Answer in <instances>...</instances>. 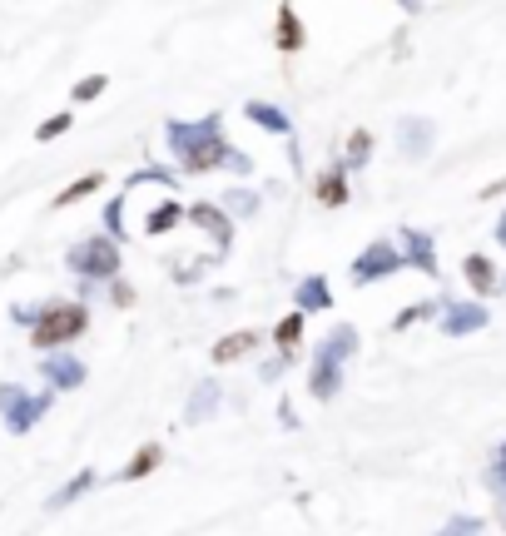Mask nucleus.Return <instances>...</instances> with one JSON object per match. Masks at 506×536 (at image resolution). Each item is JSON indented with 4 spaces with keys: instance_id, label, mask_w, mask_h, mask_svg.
Returning a JSON list of instances; mask_svg holds the SVG:
<instances>
[{
    "instance_id": "a211bd4d",
    "label": "nucleus",
    "mask_w": 506,
    "mask_h": 536,
    "mask_svg": "<svg viewBox=\"0 0 506 536\" xmlns=\"http://www.w3.org/2000/svg\"><path fill=\"white\" fill-rule=\"evenodd\" d=\"M313 194H318V204H328V209H343L348 204V169L343 164H333L318 184H313Z\"/></svg>"
},
{
    "instance_id": "f257e3e1",
    "label": "nucleus",
    "mask_w": 506,
    "mask_h": 536,
    "mask_svg": "<svg viewBox=\"0 0 506 536\" xmlns=\"http://www.w3.org/2000/svg\"><path fill=\"white\" fill-rule=\"evenodd\" d=\"M164 139H169L179 169H189V174H214V169L249 174L253 169L249 154L229 144L224 115H204V120H194V125H184V120H164Z\"/></svg>"
},
{
    "instance_id": "cd10ccee",
    "label": "nucleus",
    "mask_w": 506,
    "mask_h": 536,
    "mask_svg": "<svg viewBox=\"0 0 506 536\" xmlns=\"http://www.w3.org/2000/svg\"><path fill=\"white\" fill-rule=\"evenodd\" d=\"M105 85H110L105 75H85V80H75V90H70V95H75V105H90V100H100V95H105Z\"/></svg>"
},
{
    "instance_id": "c9c22d12",
    "label": "nucleus",
    "mask_w": 506,
    "mask_h": 536,
    "mask_svg": "<svg viewBox=\"0 0 506 536\" xmlns=\"http://www.w3.org/2000/svg\"><path fill=\"white\" fill-rule=\"evenodd\" d=\"M497 239H502V244H506V214H502V224H497Z\"/></svg>"
},
{
    "instance_id": "a878e982",
    "label": "nucleus",
    "mask_w": 506,
    "mask_h": 536,
    "mask_svg": "<svg viewBox=\"0 0 506 536\" xmlns=\"http://www.w3.org/2000/svg\"><path fill=\"white\" fill-rule=\"evenodd\" d=\"M224 209H229L234 219H253V214H258V194H253V189H229V194H224Z\"/></svg>"
},
{
    "instance_id": "20e7f679",
    "label": "nucleus",
    "mask_w": 506,
    "mask_h": 536,
    "mask_svg": "<svg viewBox=\"0 0 506 536\" xmlns=\"http://www.w3.org/2000/svg\"><path fill=\"white\" fill-rule=\"evenodd\" d=\"M50 402H55V388L30 393V388H20V383H0V422H5V432H10V437L35 432L40 417L50 412Z\"/></svg>"
},
{
    "instance_id": "f3484780",
    "label": "nucleus",
    "mask_w": 506,
    "mask_h": 536,
    "mask_svg": "<svg viewBox=\"0 0 506 536\" xmlns=\"http://www.w3.org/2000/svg\"><path fill=\"white\" fill-rule=\"evenodd\" d=\"M244 115H249L258 130L293 139V120H288V110H278V105H268V100H249V105H244Z\"/></svg>"
},
{
    "instance_id": "6e6552de",
    "label": "nucleus",
    "mask_w": 506,
    "mask_h": 536,
    "mask_svg": "<svg viewBox=\"0 0 506 536\" xmlns=\"http://www.w3.org/2000/svg\"><path fill=\"white\" fill-rule=\"evenodd\" d=\"M308 393L318 402H333L343 393V358H333V353H323V348H313V368H308Z\"/></svg>"
},
{
    "instance_id": "f704fd0d",
    "label": "nucleus",
    "mask_w": 506,
    "mask_h": 536,
    "mask_svg": "<svg viewBox=\"0 0 506 536\" xmlns=\"http://www.w3.org/2000/svg\"><path fill=\"white\" fill-rule=\"evenodd\" d=\"M397 5H402V10H417V5H422V0H397Z\"/></svg>"
},
{
    "instance_id": "2f4dec72",
    "label": "nucleus",
    "mask_w": 506,
    "mask_h": 536,
    "mask_svg": "<svg viewBox=\"0 0 506 536\" xmlns=\"http://www.w3.org/2000/svg\"><path fill=\"white\" fill-rule=\"evenodd\" d=\"M283 368H288V353H278V358H268V363L258 368V383H278V378H283Z\"/></svg>"
},
{
    "instance_id": "7ed1b4c3",
    "label": "nucleus",
    "mask_w": 506,
    "mask_h": 536,
    "mask_svg": "<svg viewBox=\"0 0 506 536\" xmlns=\"http://www.w3.org/2000/svg\"><path fill=\"white\" fill-rule=\"evenodd\" d=\"M120 249H125V244H115L110 234H90V239H80V244L65 254V268H70L80 283H105V278L120 273Z\"/></svg>"
},
{
    "instance_id": "dca6fc26",
    "label": "nucleus",
    "mask_w": 506,
    "mask_h": 536,
    "mask_svg": "<svg viewBox=\"0 0 506 536\" xmlns=\"http://www.w3.org/2000/svg\"><path fill=\"white\" fill-rule=\"evenodd\" d=\"M159 467H164V447H159V442H144V447H134V457L115 472V482H139V477H149V472H159Z\"/></svg>"
},
{
    "instance_id": "0eeeda50",
    "label": "nucleus",
    "mask_w": 506,
    "mask_h": 536,
    "mask_svg": "<svg viewBox=\"0 0 506 536\" xmlns=\"http://www.w3.org/2000/svg\"><path fill=\"white\" fill-rule=\"evenodd\" d=\"M40 373H45V388H55V393H75V388H85V378H90V368H85L75 353H65V348H50L45 363H40Z\"/></svg>"
},
{
    "instance_id": "4be33fe9",
    "label": "nucleus",
    "mask_w": 506,
    "mask_h": 536,
    "mask_svg": "<svg viewBox=\"0 0 506 536\" xmlns=\"http://www.w3.org/2000/svg\"><path fill=\"white\" fill-rule=\"evenodd\" d=\"M462 273H467V283H472L477 293H497V283H502L487 254H467V264H462Z\"/></svg>"
},
{
    "instance_id": "b1692460",
    "label": "nucleus",
    "mask_w": 506,
    "mask_h": 536,
    "mask_svg": "<svg viewBox=\"0 0 506 536\" xmlns=\"http://www.w3.org/2000/svg\"><path fill=\"white\" fill-rule=\"evenodd\" d=\"M303 318H308V313H298V308H293V313L273 328V343H278L283 353H293V348H298V338H303Z\"/></svg>"
},
{
    "instance_id": "4468645a",
    "label": "nucleus",
    "mask_w": 506,
    "mask_h": 536,
    "mask_svg": "<svg viewBox=\"0 0 506 536\" xmlns=\"http://www.w3.org/2000/svg\"><path fill=\"white\" fill-rule=\"evenodd\" d=\"M95 487H100V472H95V467H80L60 492H50V497H45V512H65L70 502H80V497H85V492H95Z\"/></svg>"
},
{
    "instance_id": "473e14b6",
    "label": "nucleus",
    "mask_w": 506,
    "mask_h": 536,
    "mask_svg": "<svg viewBox=\"0 0 506 536\" xmlns=\"http://www.w3.org/2000/svg\"><path fill=\"white\" fill-rule=\"evenodd\" d=\"M110 283H115V288H110V298H115L120 308H134V288H129V283H120V273H115Z\"/></svg>"
},
{
    "instance_id": "5701e85b",
    "label": "nucleus",
    "mask_w": 506,
    "mask_h": 536,
    "mask_svg": "<svg viewBox=\"0 0 506 536\" xmlns=\"http://www.w3.org/2000/svg\"><path fill=\"white\" fill-rule=\"evenodd\" d=\"M105 184V174H85V179H75V184H65L60 194H55V209H70L75 199H85V194H95Z\"/></svg>"
},
{
    "instance_id": "6ab92c4d",
    "label": "nucleus",
    "mask_w": 506,
    "mask_h": 536,
    "mask_svg": "<svg viewBox=\"0 0 506 536\" xmlns=\"http://www.w3.org/2000/svg\"><path fill=\"white\" fill-rule=\"evenodd\" d=\"M179 224H184V204H179V199H164L159 209H149L144 234H149V239H159V234H174Z\"/></svg>"
},
{
    "instance_id": "423d86ee",
    "label": "nucleus",
    "mask_w": 506,
    "mask_h": 536,
    "mask_svg": "<svg viewBox=\"0 0 506 536\" xmlns=\"http://www.w3.org/2000/svg\"><path fill=\"white\" fill-rule=\"evenodd\" d=\"M184 224L204 229V234L214 239L219 259H224V254L234 249V214H229L224 204H209V199H199V204H184Z\"/></svg>"
},
{
    "instance_id": "f03ea898",
    "label": "nucleus",
    "mask_w": 506,
    "mask_h": 536,
    "mask_svg": "<svg viewBox=\"0 0 506 536\" xmlns=\"http://www.w3.org/2000/svg\"><path fill=\"white\" fill-rule=\"evenodd\" d=\"M15 323H30V343L35 353H50V348H70L75 338L90 333V308L85 298H50L40 308H10Z\"/></svg>"
},
{
    "instance_id": "c756f323",
    "label": "nucleus",
    "mask_w": 506,
    "mask_h": 536,
    "mask_svg": "<svg viewBox=\"0 0 506 536\" xmlns=\"http://www.w3.org/2000/svg\"><path fill=\"white\" fill-rule=\"evenodd\" d=\"M70 125H75V115H70V110H60V115H50V120L35 130V139H40V144H50V139H60Z\"/></svg>"
},
{
    "instance_id": "1a4fd4ad",
    "label": "nucleus",
    "mask_w": 506,
    "mask_h": 536,
    "mask_svg": "<svg viewBox=\"0 0 506 536\" xmlns=\"http://www.w3.org/2000/svg\"><path fill=\"white\" fill-rule=\"evenodd\" d=\"M437 313H442V333L447 338H467V333L487 328V308L482 303H442Z\"/></svg>"
},
{
    "instance_id": "393cba45",
    "label": "nucleus",
    "mask_w": 506,
    "mask_h": 536,
    "mask_svg": "<svg viewBox=\"0 0 506 536\" xmlns=\"http://www.w3.org/2000/svg\"><path fill=\"white\" fill-rule=\"evenodd\" d=\"M368 154H373V134L368 130H353V139H348V159H343V169L353 174V169H363L368 164Z\"/></svg>"
},
{
    "instance_id": "412c9836",
    "label": "nucleus",
    "mask_w": 506,
    "mask_h": 536,
    "mask_svg": "<svg viewBox=\"0 0 506 536\" xmlns=\"http://www.w3.org/2000/svg\"><path fill=\"white\" fill-rule=\"evenodd\" d=\"M313 348H323V353H333V358H343V363H348V358H358L363 338H358V328H348V323H343V328H333V333H328L323 343H313Z\"/></svg>"
},
{
    "instance_id": "ddd939ff",
    "label": "nucleus",
    "mask_w": 506,
    "mask_h": 536,
    "mask_svg": "<svg viewBox=\"0 0 506 536\" xmlns=\"http://www.w3.org/2000/svg\"><path fill=\"white\" fill-rule=\"evenodd\" d=\"M303 40H308V30H303L298 10H293V5H278V20H273V50L298 55V50H303Z\"/></svg>"
},
{
    "instance_id": "9d476101",
    "label": "nucleus",
    "mask_w": 506,
    "mask_h": 536,
    "mask_svg": "<svg viewBox=\"0 0 506 536\" xmlns=\"http://www.w3.org/2000/svg\"><path fill=\"white\" fill-rule=\"evenodd\" d=\"M397 244H402V264L422 268L427 278H437L442 268H437V244H432V234H422V229H402L397 234Z\"/></svg>"
},
{
    "instance_id": "9b49d317",
    "label": "nucleus",
    "mask_w": 506,
    "mask_h": 536,
    "mask_svg": "<svg viewBox=\"0 0 506 536\" xmlns=\"http://www.w3.org/2000/svg\"><path fill=\"white\" fill-rule=\"evenodd\" d=\"M432 139H437V130H432V120H422V115H407V120L397 125V149H402L407 159H427V154H432Z\"/></svg>"
},
{
    "instance_id": "f8f14e48",
    "label": "nucleus",
    "mask_w": 506,
    "mask_h": 536,
    "mask_svg": "<svg viewBox=\"0 0 506 536\" xmlns=\"http://www.w3.org/2000/svg\"><path fill=\"white\" fill-rule=\"evenodd\" d=\"M219 402H224L219 378H199L194 393H189V407H184V422H189V427H194V422H209V417L219 412Z\"/></svg>"
},
{
    "instance_id": "72a5a7b5",
    "label": "nucleus",
    "mask_w": 506,
    "mask_h": 536,
    "mask_svg": "<svg viewBox=\"0 0 506 536\" xmlns=\"http://www.w3.org/2000/svg\"><path fill=\"white\" fill-rule=\"evenodd\" d=\"M497 194H506V179H497V184H487V189H482V199H497Z\"/></svg>"
},
{
    "instance_id": "2eb2a0df",
    "label": "nucleus",
    "mask_w": 506,
    "mask_h": 536,
    "mask_svg": "<svg viewBox=\"0 0 506 536\" xmlns=\"http://www.w3.org/2000/svg\"><path fill=\"white\" fill-rule=\"evenodd\" d=\"M293 303H298V313H328V308H333L328 278H323V273H308V278L293 288Z\"/></svg>"
},
{
    "instance_id": "39448f33",
    "label": "nucleus",
    "mask_w": 506,
    "mask_h": 536,
    "mask_svg": "<svg viewBox=\"0 0 506 536\" xmlns=\"http://www.w3.org/2000/svg\"><path fill=\"white\" fill-rule=\"evenodd\" d=\"M397 268H407L402 264V249H397L392 239H378V244H368V249L348 264V273H353L358 288H368V283H378V278H392Z\"/></svg>"
},
{
    "instance_id": "bb28decb",
    "label": "nucleus",
    "mask_w": 506,
    "mask_h": 536,
    "mask_svg": "<svg viewBox=\"0 0 506 536\" xmlns=\"http://www.w3.org/2000/svg\"><path fill=\"white\" fill-rule=\"evenodd\" d=\"M105 234L115 239V244H125V194H115V204H105Z\"/></svg>"
},
{
    "instance_id": "c85d7f7f",
    "label": "nucleus",
    "mask_w": 506,
    "mask_h": 536,
    "mask_svg": "<svg viewBox=\"0 0 506 536\" xmlns=\"http://www.w3.org/2000/svg\"><path fill=\"white\" fill-rule=\"evenodd\" d=\"M437 308H442V303H412V308H402V313L392 318V333H402V328H412L417 318H432Z\"/></svg>"
},
{
    "instance_id": "7c9ffc66",
    "label": "nucleus",
    "mask_w": 506,
    "mask_h": 536,
    "mask_svg": "<svg viewBox=\"0 0 506 536\" xmlns=\"http://www.w3.org/2000/svg\"><path fill=\"white\" fill-rule=\"evenodd\" d=\"M432 536H482V522L477 517H452L442 532H432Z\"/></svg>"
},
{
    "instance_id": "aec40b11",
    "label": "nucleus",
    "mask_w": 506,
    "mask_h": 536,
    "mask_svg": "<svg viewBox=\"0 0 506 536\" xmlns=\"http://www.w3.org/2000/svg\"><path fill=\"white\" fill-rule=\"evenodd\" d=\"M249 348H258V333H253V328L229 333V338H219V343H214V363H219V368H229V363H234V358H244Z\"/></svg>"
}]
</instances>
